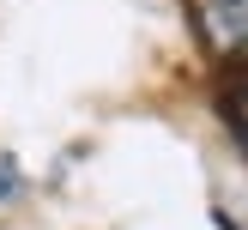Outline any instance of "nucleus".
Returning <instances> with one entry per match:
<instances>
[{
	"instance_id": "1",
	"label": "nucleus",
	"mask_w": 248,
	"mask_h": 230,
	"mask_svg": "<svg viewBox=\"0 0 248 230\" xmlns=\"http://www.w3.org/2000/svg\"><path fill=\"white\" fill-rule=\"evenodd\" d=\"M200 36L212 55L248 48V0H200Z\"/></svg>"
},
{
	"instance_id": "2",
	"label": "nucleus",
	"mask_w": 248,
	"mask_h": 230,
	"mask_svg": "<svg viewBox=\"0 0 248 230\" xmlns=\"http://www.w3.org/2000/svg\"><path fill=\"white\" fill-rule=\"evenodd\" d=\"M224 115H230V127L248 139V85H236V91H224Z\"/></svg>"
}]
</instances>
